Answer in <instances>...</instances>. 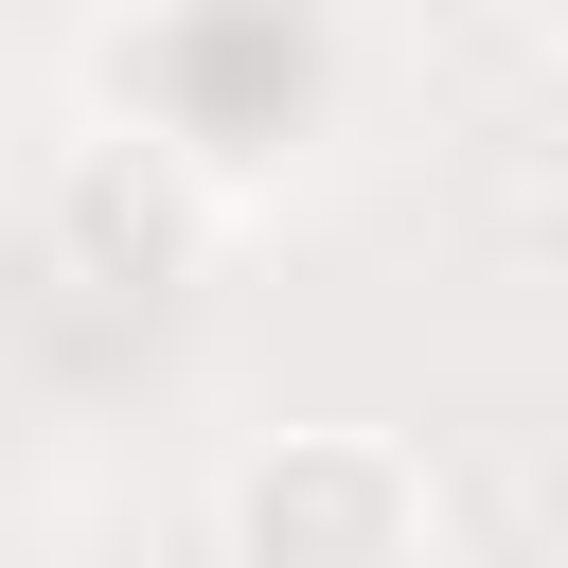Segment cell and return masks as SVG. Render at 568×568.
<instances>
[{
  "label": "cell",
  "mask_w": 568,
  "mask_h": 568,
  "mask_svg": "<svg viewBox=\"0 0 568 568\" xmlns=\"http://www.w3.org/2000/svg\"><path fill=\"white\" fill-rule=\"evenodd\" d=\"M426 550V479L373 426H284L231 479V568H408Z\"/></svg>",
  "instance_id": "cell-1"
},
{
  "label": "cell",
  "mask_w": 568,
  "mask_h": 568,
  "mask_svg": "<svg viewBox=\"0 0 568 568\" xmlns=\"http://www.w3.org/2000/svg\"><path fill=\"white\" fill-rule=\"evenodd\" d=\"M532 36H550V53H568V0H532Z\"/></svg>",
  "instance_id": "cell-2"
}]
</instances>
